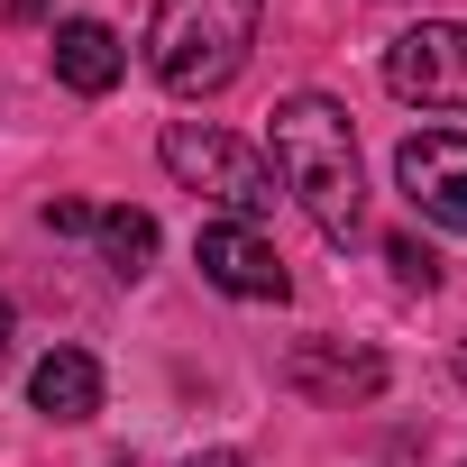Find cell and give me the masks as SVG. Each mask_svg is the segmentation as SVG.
<instances>
[{"label": "cell", "instance_id": "5b68a950", "mask_svg": "<svg viewBox=\"0 0 467 467\" xmlns=\"http://www.w3.org/2000/svg\"><path fill=\"white\" fill-rule=\"evenodd\" d=\"M394 183H403V202H412L421 220L467 229V138H458V129H412V138L394 147Z\"/></svg>", "mask_w": 467, "mask_h": 467}, {"label": "cell", "instance_id": "52a82bcc", "mask_svg": "<svg viewBox=\"0 0 467 467\" xmlns=\"http://www.w3.org/2000/svg\"><path fill=\"white\" fill-rule=\"evenodd\" d=\"M119 74H129V47H119V28H101V19H65V28H56V83H65V92L101 101Z\"/></svg>", "mask_w": 467, "mask_h": 467}, {"label": "cell", "instance_id": "3957f363", "mask_svg": "<svg viewBox=\"0 0 467 467\" xmlns=\"http://www.w3.org/2000/svg\"><path fill=\"white\" fill-rule=\"evenodd\" d=\"M156 156H165V174L183 183V192H202V202H220L229 220H266L275 211V165H266V147H248V138H229V129H211V119H174L165 138H156Z\"/></svg>", "mask_w": 467, "mask_h": 467}, {"label": "cell", "instance_id": "8fae6325", "mask_svg": "<svg viewBox=\"0 0 467 467\" xmlns=\"http://www.w3.org/2000/svg\"><path fill=\"white\" fill-rule=\"evenodd\" d=\"M385 266H394V275H403V285H421V294H431V285H440V257H431V248H421V239H412V229H394V239H385Z\"/></svg>", "mask_w": 467, "mask_h": 467}, {"label": "cell", "instance_id": "5bb4252c", "mask_svg": "<svg viewBox=\"0 0 467 467\" xmlns=\"http://www.w3.org/2000/svg\"><path fill=\"white\" fill-rule=\"evenodd\" d=\"M0 358H10V303H0Z\"/></svg>", "mask_w": 467, "mask_h": 467}, {"label": "cell", "instance_id": "ba28073f", "mask_svg": "<svg viewBox=\"0 0 467 467\" xmlns=\"http://www.w3.org/2000/svg\"><path fill=\"white\" fill-rule=\"evenodd\" d=\"M28 403H37L47 421H92V412H101V367H92L83 348H47V358L28 367Z\"/></svg>", "mask_w": 467, "mask_h": 467}, {"label": "cell", "instance_id": "7a4b0ae2", "mask_svg": "<svg viewBox=\"0 0 467 467\" xmlns=\"http://www.w3.org/2000/svg\"><path fill=\"white\" fill-rule=\"evenodd\" d=\"M257 19H266V0H156V19H147V74L165 92H183V101L229 92L248 74Z\"/></svg>", "mask_w": 467, "mask_h": 467}, {"label": "cell", "instance_id": "9a60e30c", "mask_svg": "<svg viewBox=\"0 0 467 467\" xmlns=\"http://www.w3.org/2000/svg\"><path fill=\"white\" fill-rule=\"evenodd\" d=\"M458 385H467V348H458Z\"/></svg>", "mask_w": 467, "mask_h": 467}, {"label": "cell", "instance_id": "6da1fadb", "mask_svg": "<svg viewBox=\"0 0 467 467\" xmlns=\"http://www.w3.org/2000/svg\"><path fill=\"white\" fill-rule=\"evenodd\" d=\"M275 183L303 202V220L321 239H358L367 229V174H358V129L330 92H285L275 101V147H266Z\"/></svg>", "mask_w": 467, "mask_h": 467}, {"label": "cell", "instance_id": "8992f818", "mask_svg": "<svg viewBox=\"0 0 467 467\" xmlns=\"http://www.w3.org/2000/svg\"><path fill=\"white\" fill-rule=\"evenodd\" d=\"M192 266H202V285L239 294V303H285V294H294L285 257L257 239L248 220H202V239H192Z\"/></svg>", "mask_w": 467, "mask_h": 467}, {"label": "cell", "instance_id": "9c48e42d", "mask_svg": "<svg viewBox=\"0 0 467 467\" xmlns=\"http://www.w3.org/2000/svg\"><path fill=\"white\" fill-rule=\"evenodd\" d=\"M294 385H303V394H376L385 367H376L367 348H348V358H339V348H303V358H294Z\"/></svg>", "mask_w": 467, "mask_h": 467}, {"label": "cell", "instance_id": "4fadbf2b", "mask_svg": "<svg viewBox=\"0 0 467 467\" xmlns=\"http://www.w3.org/2000/svg\"><path fill=\"white\" fill-rule=\"evenodd\" d=\"M183 467H248V458H229V449H202V458H183Z\"/></svg>", "mask_w": 467, "mask_h": 467}, {"label": "cell", "instance_id": "7c38bea8", "mask_svg": "<svg viewBox=\"0 0 467 467\" xmlns=\"http://www.w3.org/2000/svg\"><path fill=\"white\" fill-rule=\"evenodd\" d=\"M92 202H47V229H56V239H92Z\"/></svg>", "mask_w": 467, "mask_h": 467}, {"label": "cell", "instance_id": "30bf717a", "mask_svg": "<svg viewBox=\"0 0 467 467\" xmlns=\"http://www.w3.org/2000/svg\"><path fill=\"white\" fill-rule=\"evenodd\" d=\"M92 239H101L110 275H147V266H156V220H147V211H129V202L92 220Z\"/></svg>", "mask_w": 467, "mask_h": 467}, {"label": "cell", "instance_id": "277c9868", "mask_svg": "<svg viewBox=\"0 0 467 467\" xmlns=\"http://www.w3.org/2000/svg\"><path fill=\"white\" fill-rule=\"evenodd\" d=\"M385 92L412 110H467V19H421L385 47Z\"/></svg>", "mask_w": 467, "mask_h": 467}]
</instances>
